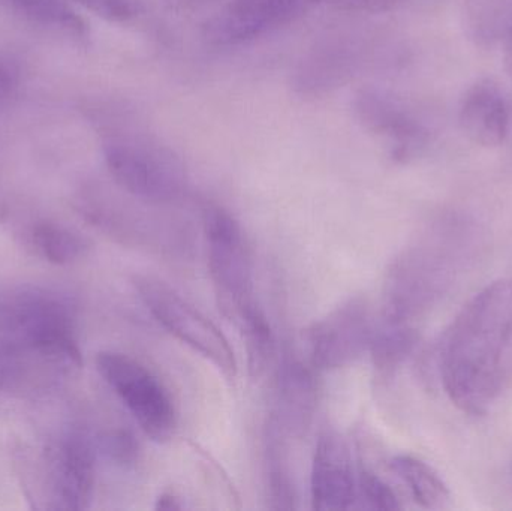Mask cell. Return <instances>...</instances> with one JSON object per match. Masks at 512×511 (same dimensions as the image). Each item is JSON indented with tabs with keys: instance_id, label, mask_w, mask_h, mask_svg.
Segmentation results:
<instances>
[{
	"instance_id": "6da1fadb",
	"label": "cell",
	"mask_w": 512,
	"mask_h": 511,
	"mask_svg": "<svg viewBox=\"0 0 512 511\" xmlns=\"http://www.w3.org/2000/svg\"><path fill=\"white\" fill-rule=\"evenodd\" d=\"M78 320L62 288L0 287V395L38 398L65 386L83 365Z\"/></svg>"
},
{
	"instance_id": "7a4b0ae2",
	"label": "cell",
	"mask_w": 512,
	"mask_h": 511,
	"mask_svg": "<svg viewBox=\"0 0 512 511\" xmlns=\"http://www.w3.org/2000/svg\"><path fill=\"white\" fill-rule=\"evenodd\" d=\"M512 341V279H499L465 306L439 345V374L451 402L484 414L498 395Z\"/></svg>"
},
{
	"instance_id": "3957f363",
	"label": "cell",
	"mask_w": 512,
	"mask_h": 511,
	"mask_svg": "<svg viewBox=\"0 0 512 511\" xmlns=\"http://www.w3.org/2000/svg\"><path fill=\"white\" fill-rule=\"evenodd\" d=\"M204 234L213 287L224 314L242 335L268 326L267 315L255 297L251 249L239 221L219 206L204 213Z\"/></svg>"
},
{
	"instance_id": "277c9868",
	"label": "cell",
	"mask_w": 512,
	"mask_h": 511,
	"mask_svg": "<svg viewBox=\"0 0 512 511\" xmlns=\"http://www.w3.org/2000/svg\"><path fill=\"white\" fill-rule=\"evenodd\" d=\"M104 158L114 182L141 203L164 206L185 194V167L158 140L143 135L113 138L105 143Z\"/></svg>"
},
{
	"instance_id": "5b68a950",
	"label": "cell",
	"mask_w": 512,
	"mask_h": 511,
	"mask_svg": "<svg viewBox=\"0 0 512 511\" xmlns=\"http://www.w3.org/2000/svg\"><path fill=\"white\" fill-rule=\"evenodd\" d=\"M98 456L96 437L84 426H68L54 435L39 458L45 509H89L95 497Z\"/></svg>"
},
{
	"instance_id": "8992f818",
	"label": "cell",
	"mask_w": 512,
	"mask_h": 511,
	"mask_svg": "<svg viewBox=\"0 0 512 511\" xmlns=\"http://www.w3.org/2000/svg\"><path fill=\"white\" fill-rule=\"evenodd\" d=\"M135 290L147 311L170 333L212 363L222 375H237V357L227 336L173 287L153 276H137Z\"/></svg>"
},
{
	"instance_id": "52a82bcc",
	"label": "cell",
	"mask_w": 512,
	"mask_h": 511,
	"mask_svg": "<svg viewBox=\"0 0 512 511\" xmlns=\"http://www.w3.org/2000/svg\"><path fill=\"white\" fill-rule=\"evenodd\" d=\"M96 369L150 440L167 443L173 438L176 407L167 387L150 369L119 351H101Z\"/></svg>"
},
{
	"instance_id": "ba28073f",
	"label": "cell",
	"mask_w": 512,
	"mask_h": 511,
	"mask_svg": "<svg viewBox=\"0 0 512 511\" xmlns=\"http://www.w3.org/2000/svg\"><path fill=\"white\" fill-rule=\"evenodd\" d=\"M376 323L369 303L360 297L337 306L306 333L309 362L318 371H337L369 353Z\"/></svg>"
},
{
	"instance_id": "9c48e42d",
	"label": "cell",
	"mask_w": 512,
	"mask_h": 511,
	"mask_svg": "<svg viewBox=\"0 0 512 511\" xmlns=\"http://www.w3.org/2000/svg\"><path fill=\"white\" fill-rule=\"evenodd\" d=\"M304 0H230L203 24L213 47H234L254 41L300 14Z\"/></svg>"
},
{
	"instance_id": "30bf717a",
	"label": "cell",
	"mask_w": 512,
	"mask_h": 511,
	"mask_svg": "<svg viewBox=\"0 0 512 511\" xmlns=\"http://www.w3.org/2000/svg\"><path fill=\"white\" fill-rule=\"evenodd\" d=\"M312 507L319 511L349 510L358 497L357 474L348 444L339 432L319 435L310 476Z\"/></svg>"
},
{
	"instance_id": "8fae6325",
	"label": "cell",
	"mask_w": 512,
	"mask_h": 511,
	"mask_svg": "<svg viewBox=\"0 0 512 511\" xmlns=\"http://www.w3.org/2000/svg\"><path fill=\"white\" fill-rule=\"evenodd\" d=\"M318 401L313 366L286 357L277 372V410L271 419L286 437H301L309 429Z\"/></svg>"
},
{
	"instance_id": "7c38bea8",
	"label": "cell",
	"mask_w": 512,
	"mask_h": 511,
	"mask_svg": "<svg viewBox=\"0 0 512 511\" xmlns=\"http://www.w3.org/2000/svg\"><path fill=\"white\" fill-rule=\"evenodd\" d=\"M459 123L472 143L501 146L510 129V111L501 90L490 81L472 86L460 104Z\"/></svg>"
},
{
	"instance_id": "4fadbf2b",
	"label": "cell",
	"mask_w": 512,
	"mask_h": 511,
	"mask_svg": "<svg viewBox=\"0 0 512 511\" xmlns=\"http://www.w3.org/2000/svg\"><path fill=\"white\" fill-rule=\"evenodd\" d=\"M358 111L369 128L393 141L397 158L412 155L426 141L423 126L385 96L363 93L358 101Z\"/></svg>"
},
{
	"instance_id": "5bb4252c",
	"label": "cell",
	"mask_w": 512,
	"mask_h": 511,
	"mask_svg": "<svg viewBox=\"0 0 512 511\" xmlns=\"http://www.w3.org/2000/svg\"><path fill=\"white\" fill-rule=\"evenodd\" d=\"M18 237L30 254L56 266L77 263L86 257L90 246L77 230L47 219L30 222Z\"/></svg>"
},
{
	"instance_id": "9a60e30c",
	"label": "cell",
	"mask_w": 512,
	"mask_h": 511,
	"mask_svg": "<svg viewBox=\"0 0 512 511\" xmlns=\"http://www.w3.org/2000/svg\"><path fill=\"white\" fill-rule=\"evenodd\" d=\"M391 470L405 483L415 503L427 510H442L450 504L447 485L432 467L409 455L391 459Z\"/></svg>"
},
{
	"instance_id": "2e32d148",
	"label": "cell",
	"mask_w": 512,
	"mask_h": 511,
	"mask_svg": "<svg viewBox=\"0 0 512 511\" xmlns=\"http://www.w3.org/2000/svg\"><path fill=\"white\" fill-rule=\"evenodd\" d=\"M286 435L273 419L267 429L265 446V465H267L268 491L271 507L274 510H294L297 503V491L289 470L286 456Z\"/></svg>"
},
{
	"instance_id": "e0dca14e",
	"label": "cell",
	"mask_w": 512,
	"mask_h": 511,
	"mask_svg": "<svg viewBox=\"0 0 512 511\" xmlns=\"http://www.w3.org/2000/svg\"><path fill=\"white\" fill-rule=\"evenodd\" d=\"M418 336L408 323L385 320L376 324L369 353L381 375H390L411 356Z\"/></svg>"
},
{
	"instance_id": "ac0fdd59",
	"label": "cell",
	"mask_w": 512,
	"mask_h": 511,
	"mask_svg": "<svg viewBox=\"0 0 512 511\" xmlns=\"http://www.w3.org/2000/svg\"><path fill=\"white\" fill-rule=\"evenodd\" d=\"M18 14L42 26L65 30L72 35L84 36L86 23L80 15L75 14L65 0H2Z\"/></svg>"
},
{
	"instance_id": "d6986e66",
	"label": "cell",
	"mask_w": 512,
	"mask_h": 511,
	"mask_svg": "<svg viewBox=\"0 0 512 511\" xmlns=\"http://www.w3.org/2000/svg\"><path fill=\"white\" fill-rule=\"evenodd\" d=\"M99 455L122 470H131L140 461V444L128 429L116 428L96 437Z\"/></svg>"
},
{
	"instance_id": "ffe728a7",
	"label": "cell",
	"mask_w": 512,
	"mask_h": 511,
	"mask_svg": "<svg viewBox=\"0 0 512 511\" xmlns=\"http://www.w3.org/2000/svg\"><path fill=\"white\" fill-rule=\"evenodd\" d=\"M358 495L372 510L393 511L402 509L393 489L372 471H360L357 477Z\"/></svg>"
},
{
	"instance_id": "44dd1931",
	"label": "cell",
	"mask_w": 512,
	"mask_h": 511,
	"mask_svg": "<svg viewBox=\"0 0 512 511\" xmlns=\"http://www.w3.org/2000/svg\"><path fill=\"white\" fill-rule=\"evenodd\" d=\"M111 23H126L137 14L132 0H72Z\"/></svg>"
},
{
	"instance_id": "7402d4cb",
	"label": "cell",
	"mask_w": 512,
	"mask_h": 511,
	"mask_svg": "<svg viewBox=\"0 0 512 511\" xmlns=\"http://www.w3.org/2000/svg\"><path fill=\"white\" fill-rule=\"evenodd\" d=\"M343 9H358V11H384L396 5L399 0H315Z\"/></svg>"
},
{
	"instance_id": "603a6c76",
	"label": "cell",
	"mask_w": 512,
	"mask_h": 511,
	"mask_svg": "<svg viewBox=\"0 0 512 511\" xmlns=\"http://www.w3.org/2000/svg\"><path fill=\"white\" fill-rule=\"evenodd\" d=\"M185 509V503L179 495L174 492H164L156 500L155 510L179 511Z\"/></svg>"
},
{
	"instance_id": "cb8c5ba5",
	"label": "cell",
	"mask_w": 512,
	"mask_h": 511,
	"mask_svg": "<svg viewBox=\"0 0 512 511\" xmlns=\"http://www.w3.org/2000/svg\"><path fill=\"white\" fill-rule=\"evenodd\" d=\"M164 2L173 11L183 12L204 8L209 3L218 2V0H164Z\"/></svg>"
},
{
	"instance_id": "d4e9b609",
	"label": "cell",
	"mask_w": 512,
	"mask_h": 511,
	"mask_svg": "<svg viewBox=\"0 0 512 511\" xmlns=\"http://www.w3.org/2000/svg\"><path fill=\"white\" fill-rule=\"evenodd\" d=\"M12 89V77L8 68L0 63V105L8 99Z\"/></svg>"
}]
</instances>
